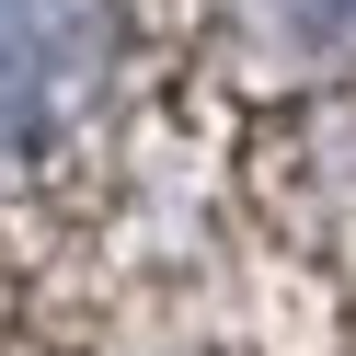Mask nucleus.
Returning a JSON list of instances; mask_svg holds the SVG:
<instances>
[{
  "label": "nucleus",
  "mask_w": 356,
  "mask_h": 356,
  "mask_svg": "<svg viewBox=\"0 0 356 356\" xmlns=\"http://www.w3.org/2000/svg\"><path fill=\"white\" fill-rule=\"evenodd\" d=\"M264 24L310 58H356V0H264Z\"/></svg>",
  "instance_id": "f257e3e1"
}]
</instances>
